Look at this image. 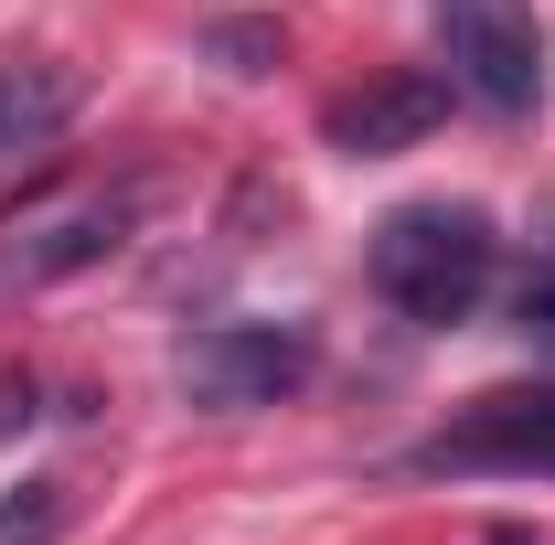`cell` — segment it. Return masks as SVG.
I'll return each instance as SVG.
<instances>
[{
    "instance_id": "obj_1",
    "label": "cell",
    "mask_w": 555,
    "mask_h": 545,
    "mask_svg": "<svg viewBox=\"0 0 555 545\" xmlns=\"http://www.w3.org/2000/svg\"><path fill=\"white\" fill-rule=\"evenodd\" d=\"M491 268H502V236H491L481 204H396L363 246V278L385 310H406L416 332H449L491 300Z\"/></svg>"
},
{
    "instance_id": "obj_3",
    "label": "cell",
    "mask_w": 555,
    "mask_h": 545,
    "mask_svg": "<svg viewBox=\"0 0 555 545\" xmlns=\"http://www.w3.org/2000/svg\"><path fill=\"white\" fill-rule=\"evenodd\" d=\"M438 54H449V86L502 129H524L545 107V22H534V0H438Z\"/></svg>"
},
{
    "instance_id": "obj_6",
    "label": "cell",
    "mask_w": 555,
    "mask_h": 545,
    "mask_svg": "<svg viewBox=\"0 0 555 545\" xmlns=\"http://www.w3.org/2000/svg\"><path fill=\"white\" fill-rule=\"evenodd\" d=\"M75 97H86L75 65H54V54H11V65H0V161L54 150L65 118H75Z\"/></svg>"
},
{
    "instance_id": "obj_4",
    "label": "cell",
    "mask_w": 555,
    "mask_h": 545,
    "mask_svg": "<svg viewBox=\"0 0 555 545\" xmlns=\"http://www.w3.org/2000/svg\"><path fill=\"white\" fill-rule=\"evenodd\" d=\"M406 471H502V481H555V385H491L416 439Z\"/></svg>"
},
{
    "instance_id": "obj_5",
    "label": "cell",
    "mask_w": 555,
    "mask_h": 545,
    "mask_svg": "<svg viewBox=\"0 0 555 545\" xmlns=\"http://www.w3.org/2000/svg\"><path fill=\"white\" fill-rule=\"evenodd\" d=\"M449 75H427V65H396V75H374L363 97H332L321 107V139L343 150V161H385V150H416V139H438L449 129Z\"/></svg>"
},
{
    "instance_id": "obj_10",
    "label": "cell",
    "mask_w": 555,
    "mask_h": 545,
    "mask_svg": "<svg viewBox=\"0 0 555 545\" xmlns=\"http://www.w3.org/2000/svg\"><path fill=\"white\" fill-rule=\"evenodd\" d=\"M513 332H524V342H555V257H545V268H524V289H513Z\"/></svg>"
},
{
    "instance_id": "obj_2",
    "label": "cell",
    "mask_w": 555,
    "mask_h": 545,
    "mask_svg": "<svg viewBox=\"0 0 555 545\" xmlns=\"http://www.w3.org/2000/svg\"><path fill=\"white\" fill-rule=\"evenodd\" d=\"M321 375V342L299 321H204V332L171 342V385L214 417H246V407H288L299 385Z\"/></svg>"
},
{
    "instance_id": "obj_8",
    "label": "cell",
    "mask_w": 555,
    "mask_h": 545,
    "mask_svg": "<svg viewBox=\"0 0 555 545\" xmlns=\"http://www.w3.org/2000/svg\"><path fill=\"white\" fill-rule=\"evenodd\" d=\"M65 481H22V492H0V545H65Z\"/></svg>"
},
{
    "instance_id": "obj_11",
    "label": "cell",
    "mask_w": 555,
    "mask_h": 545,
    "mask_svg": "<svg viewBox=\"0 0 555 545\" xmlns=\"http://www.w3.org/2000/svg\"><path fill=\"white\" fill-rule=\"evenodd\" d=\"M33 417H43V407H33V375H0V439L33 428Z\"/></svg>"
},
{
    "instance_id": "obj_7",
    "label": "cell",
    "mask_w": 555,
    "mask_h": 545,
    "mask_svg": "<svg viewBox=\"0 0 555 545\" xmlns=\"http://www.w3.org/2000/svg\"><path fill=\"white\" fill-rule=\"evenodd\" d=\"M129 225H139V193H107V204L65 214V225H43L33 246H11V257H0V278H65V268H96Z\"/></svg>"
},
{
    "instance_id": "obj_9",
    "label": "cell",
    "mask_w": 555,
    "mask_h": 545,
    "mask_svg": "<svg viewBox=\"0 0 555 545\" xmlns=\"http://www.w3.org/2000/svg\"><path fill=\"white\" fill-rule=\"evenodd\" d=\"M204 43H214L235 75H268V65H278V22H214Z\"/></svg>"
}]
</instances>
